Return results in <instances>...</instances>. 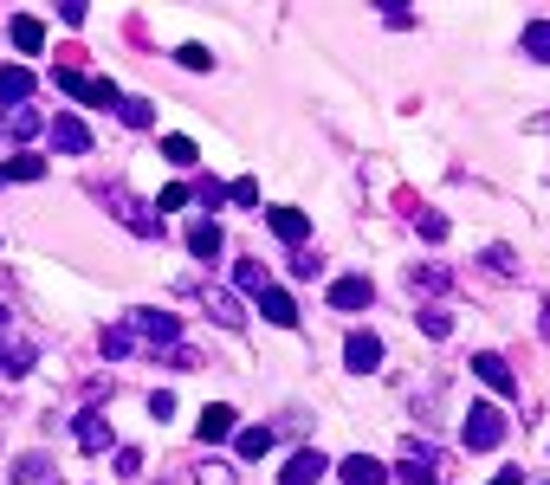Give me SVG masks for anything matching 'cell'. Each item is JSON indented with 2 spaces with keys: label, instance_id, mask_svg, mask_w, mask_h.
<instances>
[{
  "label": "cell",
  "instance_id": "cell-1",
  "mask_svg": "<svg viewBox=\"0 0 550 485\" xmlns=\"http://www.w3.org/2000/svg\"><path fill=\"white\" fill-rule=\"evenodd\" d=\"M505 434H512V421H505V408H499V401H473V408H466V427H460V440H466L473 453H492Z\"/></svg>",
  "mask_w": 550,
  "mask_h": 485
},
{
  "label": "cell",
  "instance_id": "cell-2",
  "mask_svg": "<svg viewBox=\"0 0 550 485\" xmlns=\"http://www.w3.org/2000/svg\"><path fill=\"white\" fill-rule=\"evenodd\" d=\"M98 201H104L110 214H117L123 227L136 233V240H156V233H162V214H156L149 201H136V194H123V188H98Z\"/></svg>",
  "mask_w": 550,
  "mask_h": 485
},
{
  "label": "cell",
  "instance_id": "cell-3",
  "mask_svg": "<svg viewBox=\"0 0 550 485\" xmlns=\"http://www.w3.org/2000/svg\"><path fill=\"white\" fill-rule=\"evenodd\" d=\"M389 479H402V485H447V453H434V447H421V440H408L402 466H395Z\"/></svg>",
  "mask_w": 550,
  "mask_h": 485
},
{
  "label": "cell",
  "instance_id": "cell-4",
  "mask_svg": "<svg viewBox=\"0 0 550 485\" xmlns=\"http://www.w3.org/2000/svg\"><path fill=\"white\" fill-rule=\"evenodd\" d=\"M123 330H130V337H143V343H156V350L182 343V317H175V311H149V304L123 317Z\"/></svg>",
  "mask_w": 550,
  "mask_h": 485
},
{
  "label": "cell",
  "instance_id": "cell-5",
  "mask_svg": "<svg viewBox=\"0 0 550 485\" xmlns=\"http://www.w3.org/2000/svg\"><path fill=\"white\" fill-rule=\"evenodd\" d=\"M52 85H59L65 97H78V104L117 110V85H110V78H85V72H72V65H59V72H52Z\"/></svg>",
  "mask_w": 550,
  "mask_h": 485
},
{
  "label": "cell",
  "instance_id": "cell-6",
  "mask_svg": "<svg viewBox=\"0 0 550 485\" xmlns=\"http://www.w3.org/2000/svg\"><path fill=\"white\" fill-rule=\"evenodd\" d=\"M343 363H350L356 376H376L382 369V337L376 330H350V337H343Z\"/></svg>",
  "mask_w": 550,
  "mask_h": 485
},
{
  "label": "cell",
  "instance_id": "cell-7",
  "mask_svg": "<svg viewBox=\"0 0 550 485\" xmlns=\"http://www.w3.org/2000/svg\"><path fill=\"white\" fill-rule=\"evenodd\" d=\"M46 136H52V149H65V156H91V130H85V117H72V110H59V117L46 123Z\"/></svg>",
  "mask_w": 550,
  "mask_h": 485
},
{
  "label": "cell",
  "instance_id": "cell-8",
  "mask_svg": "<svg viewBox=\"0 0 550 485\" xmlns=\"http://www.w3.org/2000/svg\"><path fill=\"white\" fill-rule=\"evenodd\" d=\"M195 434H201V447H220V440L240 434V414H233L227 401H208V408H201V421H195Z\"/></svg>",
  "mask_w": 550,
  "mask_h": 485
},
{
  "label": "cell",
  "instance_id": "cell-9",
  "mask_svg": "<svg viewBox=\"0 0 550 485\" xmlns=\"http://www.w3.org/2000/svg\"><path fill=\"white\" fill-rule=\"evenodd\" d=\"M266 227L279 233V240L292 246V253L311 240V214H305V207H266Z\"/></svg>",
  "mask_w": 550,
  "mask_h": 485
},
{
  "label": "cell",
  "instance_id": "cell-10",
  "mask_svg": "<svg viewBox=\"0 0 550 485\" xmlns=\"http://www.w3.org/2000/svg\"><path fill=\"white\" fill-rule=\"evenodd\" d=\"M330 473H337L343 485H389V466L369 460V453H350V460H337Z\"/></svg>",
  "mask_w": 550,
  "mask_h": 485
},
{
  "label": "cell",
  "instance_id": "cell-11",
  "mask_svg": "<svg viewBox=\"0 0 550 485\" xmlns=\"http://www.w3.org/2000/svg\"><path fill=\"white\" fill-rule=\"evenodd\" d=\"M369 304H376L369 279H330V311H369Z\"/></svg>",
  "mask_w": 550,
  "mask_h": 485
},
{
  "label": "cell",
  "instance_id": "cell-12",
  "mask_svg": "<svg viewBox=\"0 0 550 485\" xmlns=\"http://www.w3.org/2000/svg\"><path fill=\"white\" fill-rule=\"evenodd\" d=\"M473 376L486 382V388H499V395H512V388H518V376H512V363H505L499 350H479V356H473Z\"/></svg>",
  "mask_w": 550,
  "mask_h": 485
},
{
  "label": "cell",
  "instance_id": "cell-13",
  "mask_svg": "<svg viewBox=\"0 0 550 485\" xmlns=\"http://www.w3.org/2000/svg\"><path fill=\"white\" fill-rule=\"evenodd\" d=\"M324 473H330V460H324L318 447H298L292 460H285V485H318Z\"/></svg>",
  "mask_w": 550,
  "mask_h": 485
},
{
  "label": "cell",
  "instance_id": "cell-14",
  "mask_svg": "<svg viewBox=\"0 0 550 485\" xmlns=\"http://www.w3.org/2000/svg\"><path fill=\"white\" fill-rule=\"evenodd\" d=\"M0 130H7L13 143H33V136L46 130V117H39L33 104H7V110H0Z\"/></svg>",
  "mask_w": 550,
  "mask_h": 485
},
{
  "label": "cell",
  "instance_id": "cell-15",
  "mask_svg": "<svg viewBox=\"0 0 550 485\" xmlns=\"http://www.w3.org/2000/svg\"><path fill=\"white\" fill-rule=\"evenodd\" d=\"M188 253L208 259V266L227 253V233H220V220H195V227H188Z\"/></svg>",
  "mask_w": 550,
  "mask_h": 485
},
{
  "label": "cell",
  "instance_id": "cell-16",
  "mask_svg": "<svg viewBox=\"0 0 550 485\" xmlns=\"http://www.w3.org/2000/svg\"><path fill=\"white\" fill-rule=\"evenodd\" d=\"M201 304H208V317H214L220 330H240V324H246L240 298H233V291H220V285H214V291H201Z\"/></svg>",
  "mask_w": 550,
  "mask_h": 485
},
{
  "label": "cell",
  "instance_id": "cell-17",
  "mask_svg": "<svg viewBox=\"0 0 550 485\" xmlns=\"http://www.w3.org/2000/svg\"><path fill=\"white\" fill-rule=\"evenodd\" d=\"M72 434H78V447H85V453H110V421H104V414H78Z\"/></svg>",
  "mask_w": 550,
  "mask_h": 485
},
{
  "label": "cell",
  "instance_id": "cell-18",
  "mask_svg": "<svg viewBox=\"0 0 550 485\" xmlns=\"http://www.w3.org/2000/svg\"><path fill=\"white\" fill-rule=\"evenodd\" d=\"M26 369H33V343H26V337H0V376L20 382Z\"/></svg>",
  "mask_w": 550,
  "mask_h": 485
},
{
  "label": "cell",
  "instance_id": "cell-19",
  "mask_svg": "<svg viewBox=\"0 0 550 485\" xmlns=\"http://www.w3.org/2000/svg\"><path fill=\"white\" fill-rule=\"evenodd\" d=\"M259 311H266V324H279V330H292V324H298V304L285 298L279 285H266V291H259Z\"/></svg>",
  "mask_w": 550,
  "mask_h": 485
},
{
  "label": "cell",
  "instance_id": "cell-20",
  "mask_svg": "<svg viewBox=\"0 0 550 485\" xmlns=\"http://www.w3.org/2000/svg\"><path fill=\"white\" fill-rule=\"evenodd\" d=\"M272 440H279V427H240V434H233V447H240V460H266Z\"/></svg>",
  "mask_w": 550,
  "mask_h": 485
},
{
  "label": "cell",
  "instance_id": "cell-21",
  "mask_svg": "<svg viewBox=\"0 0 550 485\" xmlns=\"http://www.w3.org/2000/svg\"><path fill=\"white\" fill-rule=\"evenodd\" d=\"M7 182H46V156H7L0 162V188Z\"/></svg>",
  "mask_w": 550,
  "mask_h": 485
},
{
  "label": "cell",
  "instance_id": "cell-22",
  "mask_svg": "<svg viewBox=\"0 0 550 485\" xmlns=\"http://www.w3.org/2000/svg\"><path fill=\"white\" fill-rule=\"evenodd\" d=\"M33 97V72L26 65H0V104H26Z\"/></svg>",
  "mask_w": 550,
  "mask_h": 485
},
{
  "label": "cell",
  "instance_id": "cell-23",
  "mask_svg": "<svg viewBox=\"0 0 550 485\" xmlns=\"http://www.w3.org/2000/svg\"><path fill=\"white\" fill-rule=\"evenodd\" d=\"M7 33H13V46H20V52H39V46H46V26H39L33 13H13Z\"/></svg>",
  "mask_w": 550,
  "mask_h": 485
},
{
  "label": "cell",
  "instance_id": "cell-24",
  "mask_svg": "<svg viewBox=\"0 0 550 485\" xmlns=\"http://www.w3.org/2000/svg\"><path fill=\"white\" fill-rule=\"evenodd\" d=\"M518 52H525V59H538V65H550V20H531L525 33H518Z\"/></svg>",
  "mask_w": 550,
  "mask_h": 485
},
{
  "label": "cell",
  "instance_id": "cell-25",
  "mask_svg": "<svg viewBox=\"0 0 550 485\" xmlns=\"http://www.w3.org/2000/svg\"><path fill=\"white\" fill-rule=\"evenodd\" d=\"M408 285H415V291H447V266H434V259H415V266H408Z\"/></svg>",
  "mask_w": 550,
  "mask_h": 485
},
{
  "label": "cell",
  "instance_id": "cell-26",
  "mask_svg": "<svg viewBox=\"0 0 550 485\" xmlns=\"http://www.w3.org/2000/svg\"><path fill=\"white\" fill-rule=\"evenodd\" d=\"M117 117L130 123V130H149V123H156V104H149V97H117Z\"/></svg>",
  "mask_w": 550,
  "mask_h": 485
},
{
  "label": "cell",
  "instance_id": "cell-27",
  "mask_svg": "<svg viewBox=\"0 0 550 485\" xmlns=\"http://www.w3.org/2000/svg\"><path fill=\"white\" fill-rule=\"evenodd\" d=\"M98 350L110 356V363H123V356H130V350H136V337H130V330H123V324H104V337H98Z\"/></svg>",
  "mask_w": 550,
  "mask_h": 485
},
{
  "label": "cell",
  "instance_id": "cell-28",
  "mask_svg": "<svg viewBox=\"0 0 550 485\" xmlns=\"http://www.w3.org/2000/svg\"><path fill=\"white\" fill-rule=\"evenodd\" d=\"M233 279H240V291H253V298H259V291L272 285V272L259 266V259H240V266H233Z\"/></svg>",
  "mask_w": 550,
  "mask_h": 485
},
{
  "label": "cell",
  "instance_id": "cell-29",
  "mask_svg": "<svg viewBox=\"0 0 550 485\" xmlns=\"http://www.w3.org/2000/svg\"><path fill=\"white\" fill-rule=\"evenodd\" d=\"M162 156H169L175 169H195V162H201V149L188 143V136H162Z\"/></svg>",
  "mask_w": 550,
  "mask_h": 485
},
{
  "label": "cell",
  "instance_id": "cell-30",
  "mask_svg": "<svg viewBox=\"0 0 550 485\" xmlns=\"http://www.w3.org/2000/svg\"><path fill=\"white\" fill-rule=\"evenodd\" d=\"M486 272L492 279H518V253L512 246H486Z\"/></svg>",
  "mask_w": 550,
  "mask_h": 485
},
{
  "label": "cell",
  "instance_id": "cell-31",
  "mask_svg": "<svg viewBox=\"0 0 550 485\" xmlns=\"http://www.w3.org/2000/svg\"><path fill=\"white\" fill-rule=\"evenodd\" d=\"M415 227H421V240H447V214L440 207H415Z\"/></svg>",
  "mask_w": 550,
  "mask_h": 485
},
{
  "label": "cell",
  "instance_id": "cell-32",
  "mask_svg": "<svg viewBox=\"0 0 550 485\" xmlns=\"http://www.w3.org/2000/svg\"><path fill=\"white\" fill-rule=\"evenodd\" d=\"M46 466H52L46 453H26V460H13L7 473H13V479H26V485H39V479H46Z\"/></svg>",
  "mask_w": 550,
  "mask_h": 485
},
{
  "label": "cell",
  "instance_id": "cell-33",
  "mask_svg": "<svg viewBox=\"0 0 550 485\" xmlns=\"http://www.w3.org/2000/svg\"><path fill=\"white\" fill-rule=\"evenodd\" d=\"M175 59H182L188 72H214V52H208V46H195V39H188V46H175Z\"/></svg>",
  "mask_w": 550,
  "mask_h": 485
},
{
  "label": "cell",
  "instance_id": "cell-34",
  "mask_svg": "<svg viewBox=\"0 0 550 485\" xmlns=\"http://www.w3.org/2000/svg\"><path fill=\"white\" fill-rule=\"evenodd\" d=\"M117 479H143V453L136 447H117V466H110Z\"/></svg>",
  "mask_w": 550,
  "mask_h": 485
},
{
  "label": "cell",
  "instance_id": "cell-35",
  "mask_svg": "<svg viewBox=\"0 0 550 485\" xmlns=\"http://www.w3.org/2000/svg\"><path fill=\"white\" fill-rule=\"evenodd\" d=\"M195 485H233V466H220V460H201V466H195Z\"/></svg>",
  "mask_w": 550,
  "mask_h": 485
},
{
  "label": "cell",
  "instance_id": "cell-36",
  "mask_svg": "<svg viewBox=\"0 0 550 485\" xmlns=\"http://www.w3.org/2000/svg\"><path fill=\"white\" fill-rule=\"evenodd\" d=\"M227 201L233 207H259V182H253V175H240V182L227 188Z\"/></svg>",
  "mask_w": 550,
  "mask_h": 485
},
{
  "label": "cell",
  "instance_id": "cell-37",
  "mask_svg": "<svg viewBox=\"0 0 550 485\" xmlns=\"http://www.w3.org/2000/svg\"><path fill=\"white\" fill-rule=\"evenodd\" d=\"M318 272H324V259H318V253H305V246H298V253H292V279H318Z\"/></svg>",
  "mask_w": 550,
  "mask_h": 485
},
{
  "label": "cell",
  "instance_id": "cell-38",
  "mask_svg": "<svg viewBox=\"0 0 550 485\" xmlns=\"http://www.w3.org/2000/svg\"><path fill=\"white\" fill-rule=\"evenodd\" d=\"M162 363H169V369H201V356L188 350V343H169V356H162Z\"/></svg>",
  "mask_w": 550,
  "mask_h": 485
},
{
  "label": "cell",
  "instance_id": "cell-39",
  "mask_svg": "<svg viewBox=\"0 0 550 485\" xmlns=\"http://www.w3.org/2000/svg\"><path fill=\"white\" fill-rule=\"evenodd\" d=\"M421 330H428V337H453V317L447 311H421Z\"/></svg>",
  "mask_w": 550,
  "mask_h": 485
},
{
  "label": "cell",
  "instance_id": "cell-40",
  "mask_svg": "<svg viewBox=\"0 0 550 485\" xmlns=\"http://www.w3.org/2000/svg\"><path fill=\"white\" fill-rule=\"evenodd\" d=\"M149 414H156V421H169V414H175V395H169V388H156V395H149Z\"/></svg>",
  "mask_w": 550,
  "mask_h": 485
},
{
  "label": "cell",
  "instance_id": "cell-41",
  "mask_svg": "<svg viewBox=\"0 0 550 485\" xmlns=\"http://www.w3.org/2000/svg\"><path fill=\"white\" fill-rule=\"evenodd\" d=\"M149 207H162V214H169V207H188V188H162Z\"/></svg>",
  "mask_w": 550,
  "mask_h": 485
},
{
  "label": "cell",
  "instance_id": "cell-42",
  "mask_svg": "<svg viewBox=\"0 0 550 485\" xmlns=\"http://www.w3.org/2000/svg\"><path fill=\"white\" fill-rule=\"evenodd\" d=\"M195 194H201V201H208V207H220V201H227V188H220L214 175H208V182H195Z\"/></svg>",
  "mask_w": 550,
  "mask_h": 485
},
{
  "label": "cell",
  "instance_id": "cell-43",
  "mask_svg": "<svg viewBox=\"0 0 550 485\" xmlns=\"http://www.w3.org/2000/svg\"><path fill=\"white\" fill-rule=\"evenodd\" d=\"M492 485H525V466H505V473L492 479Z\"/></svg>",
  "mask_w": 550,
  "mask_h": 485
},
{
  "label": "cell",
  "instance_id": "cell-44",
  "mask_svg": "<svg viewBox=\"0 0 550 485\" xmlns=\"http://www.w3.org/2000/svg\"><path fill=\"white\" fill-rule=\"evenodd\" d=\"M538 330H544V343H550V304H544V311H538Z\"/></svg>",
  "mask_w": 550,
  "mask_h": 485
},
{
  "label": "cell",
  "instance_id": "cell-45",
  "mask_svg": "<svg viewBox=\"0 0 550 485\" xmlns=\"http://www.w3.org/2000/svg\"><path fill=\"white\" fill-rule=\"evenodd\" d=\"M0 337H7V304H0Z\"/></svg>",
  "mask_w": 550,
  "mask_h": 485
}]
</instances>
